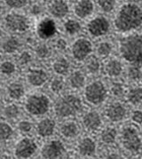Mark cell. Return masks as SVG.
Here are the masks:
<instances>
[{
  "mask_svg": "<svg viewBox=\"0 0 142 159\" xmlns=\"http://www.w3.org/2000/svg\"><path fill=\"white\" fill-rule=\"evenodd\" d=\"M95 143L90 138H85L79 145V152L82 156H92L95 153Z\"/></svg>",
  "mask_w": 142,
  "mask_h": 159,
  "instance_id": "19",
  "label": "cell"
},
{
  "mask_svg": "<svg viewBox=\"0 0 142 159\" xmlns=\"http://www.w3.org/2000/svg\"><path fill=\"white\" fill-rule=\"evenodd\" d=\"M0 70L2 71V73H4V74L11 75L15 71V66L10 61H6V62L2 63L1 67H0Z\"/></svg>",
  "mask_w": 142,
  "mask_h": 159,
  "instance_id": "33",
  "label": "cell"
},
{
  "mask_svg": "<svg viewBox=\"0 0 142 159\" xmlns=\"http://www.w3.org/2000/svg\"><path fill=\"white\" fill-rule=\"evenodd\" d=\"M63 81L60 78H55L53 81L52 82V84H51V87H52V90L54 92V93H60L62 88H63Z\"/></svg>",
  "mask_w": 142,
  "mask_h": 159,
  "instance_id": "36",
  "label": "cell"
},
{
  "mask_svg": "<svg viewBox=\"0 0 142 159\" xmlns=\"http://www.w3.org/2000/svg\"><path fill=\"white\" fill-rule=\"evenodd\" d=\"M7 27L12 31L24 32L29 29V22L25 16L18 13H10L6 16Z\"/></svg>",
  "mask_w": 142,
  "mask_h": 159,
  "instance_id": "7",
  "label": "cell"
},
{
  "mask_svg": "<svg viewBox=\"0 0 142 159\" xmlns=\"http://www.w3.org/2000/svg\"><path fill=\"white\" fill-rule=\"evenodd\" d=\"M19 114V108L16 105H9L5 109V115L8 118H14Z\"/></svg>",
  "mask_w": 142,
  "mask_h": 159,
  "instance_id": "32",
  "label": "cell"
},
{
  "mask_svg": "<svg viewBox=\"0 0 142 159\" xmlns=\"http://www.w3.org/2000/svg\"><path fill=\"white\" fill-rule=\"evenodd\" d=\"M125 108L119 103L111 104L107 109V116L111 121L117 122L122 120L125 116Z\"/></svg>",
  "mask_w": 142,
  "mask_h": 159,
  "instance_id": "13",
  "label": "cell"
},
{
  "mask_svg": "<svg viewBox=\"0 0 142 159\" xmlns=\"http://www.w3.org/2000/svg\"><path fill=\"white\" fill-rule=\"evenodd\" d=\"M19 129L22 133H29L32 129V125L29 122L22 121L19 124Z\"/></svg>",
  "mask_w": 142,
  "mask_h": 159,
  "instance_id": "40",
  "label": "cell"
},
{
  "mask_svg": "<svg viewBox=\"0 0 142 159\" xmlns=\"http://www.w3.org/2000/svg\"><path fill=\"white\" fill-rule=\"evenodd\" d=\"M100 61L95 56H91L87 61V69L91 73H95L100 70Z\"/></svg>",
  "mask_w": 142,
  "mask_h": 159,
  "instance_id": "30",
  "label": "cell"
},
{
  "mask_svg": "<svg viewBox=\"0 0 142 159\" xmlns=\"http://www.w3.org/2000/svg\"><path fill=\"white\" fill-rule=\"evenodd\" d=\"M37 144L30 139L20 140L15 148V155L19 158H28L37 150Z\"/></svg>",
  "mask_w": 142,
  "mask_h": 159,
  "instance_id": "9",
  "label": "cell"
},
{
  "mask_svg": "<svg viewBox=\"0 0 142 159\" xmlns=\"http://www.w3.org/2000/svg\"><path fill=\"white\" fill-rule=\"evenodd\" d=\"M64 151V147L60 140H52L43 148L42 156L45 159H57Z\"/></svg>",
  "mask_w": 142,
  "mask_h": 159,
  "instance_id": "11",
  "label": "cell"
},
{
  "mask_svg": "<svg viewBox=\"0 0 142 159\" xmlns=\"http://www.w3.org/2000/svg\"><path fill=\"white\" fill-rule=\"evenodd\" d=\"M29 2L26 0H8L7 1V6L12 8H20L26 6Z\"/></svg>",
  "mask_w": 142,
  "mask_h": 159,
  "instance_id": "35",
  "label": "cell"
},
{
  "mask_svg": "<svg viewBox=\"0 0 142 159\" xmlns=\"http://www.w3.org/2000/svg\"><path fill=\"white\" fill-rule=\"evenodd\" d=\"M101 124L100 117L96 112H89L84 116V125L86 129L90 131H94L100 127Z\"/></svg>",
  "mask_w": 142,
  "mask_h": 159,
  "instance_id": "16",
  "label": "cell"
},
{
  "mask_svg": "<svg viewBox=\"0 0 142 159\" xmlns=\"http://www.w3.org/2000/svg\"><path fill=\"white\" fill-rule=\"evenodd\" d=\"M32 13H34V14H38V13H40V8H39L38 6H35V7H33Z\"/></svg>",
  "mask_w": 142,
  "mask_h": 159,
  "instance_id": "44",
  "label": "cell"
},
{
  "mask_svg": "<svg viewBox=\"0 0 142 159\" xmlns=\"http://www.w3.org/2000/svg\"><path fill=\"white\" fill-rule=\"evenodd\" d=\"M111 45L109 44V43H106V42H103L101 43L100 45H99L98 47V52L102 55V56H108L111 52Z\"/></svg>",
  "mask_w": 142,
  "mask_h": 159,
  "instance_id": "34",
  "label": "cell"
},
{
  "mask_svg": "<svg viewBox=\"0 0 142 159\" xmlns=\"http://www.w3.org/2000/svg\"><path fill=\"white\" fill-rule=\"evenodd\" d=\"M111 92L114 95L120 97L123 94V87L121 84H114L111 87Z\"/></svg>",
  "mask_w": 142,
  "mask_h": 159,
  "instance_id": "38",
  "label": "cell"
},
{
  "mask_svg": "<svg viewBox=\"0 0 142 159\" xmlns=\"http://www.w3.org/2000/svg\"><path fill=\"white\" fill-rule=\"evenodd\" d=\"M53 70L58 74L66 75V74H68L69 70V62L65 59H60L57 61H55V63L53 64Z\"/></svg>",
  "mask_w": 142,
  "mask_h": 159,
  "instance_id": "24",
  "label": "cell"
},
{
  "mask_svg": "<svg viewBox=\"0 0 142 159\" xmlns=\"http://www.w3.org/2000/svg\"><path fill=\"white\" fill-rule=\"evenodd\" d=\"M85 97L87 101L98 105L103 102L107 97V90L104 84L100 81L90 84L85 89Z\"/></svg>",
  "mask_w": 142,
  "mask_h": 159,
  "instance_id": "5",
  "label": "cell"
},
{
  "mask_svg": "<svg viewBox=\"0 0 142 159\" xmlns=\"http://www.w3.org/2000/svg\"><path fill=\"white\" fill-rule=\"evenodd\" d=\"M49 99L45 95L30 96L26 102L27 110L32 115H43L48 111Z\"/></svg>",
  "mask_w": 142,
  "mask_h": 159,
  "instance_id": "4",
  "label": "cell"
},
{
  "mask_svg": "<svg viewBox=\"0 0 142 159\" xmlns=\"http://www.w3.org/2000/svg\"><path fill=\"white\" fill-rule=\"evenodd\" d=\"M37 53H38V55L39 57H47V56L49 55V53H50L49 48H48L45 45H40L39 46H38V48H37Z\"/></svg>",
  "mask_w": 142,
  "mask_h": 159,
  "instance_id": "37",
  "label": "cell"
},
{
  "mask_svg": "<svg viewBox=\"0 0 142 159\" xmlns=\"http://www.w3.org/2000/svg\"><path fill=\"white\" fill-rule=\"evenodd\" d=\"M82 108V103L77 96L67 95L60 99L55 106V112L60 117L74 116Z\"/></svg>",
  "mask_w": 142,
  "mask_h": 159,
  "instance_id": "3",
  "label": "cell"
},
{
  "mask_svg": "<svg viewBox=\"0 0 142 159\" xmlns=\"http://www.w3.org/2000/svg\"><path fill=\"white\" fill-rule=\"evenodd\" d=\"M142 99V89L141 88H136L130 91L128 93V100L132 104H139L141 102Z\"/></svg>",
  "mask_w": 142,
  "mask_h": 159,
  "instance_id": "27",
  "label": "cell"
},
{
  "mask_svg": "<svg viewBox=\"0 0 142 159\" xmlns=\"http://www.w3.org/2000/svg\"><path fill=\"white\" fill-rule=\"evenodd\" d=\"M57 47H58L59 49L63 50V49H65L67 47V42L65 41L64 39H60L57 42Z\"/></svg>",
  "mask_w": 142,
  "mask_h": 159,
  "instance_id": "43",
  "label": "cell"
},
{
  "mask_svg": "<svg viewBox=\"0 0 142 159\" xmlns=\"http://www.w3.org/2000/svg\"><path fill=\"white\" fill-rule=\"evenodd\" d=\"M28 79L32 85L40 86L45 83V81L47 80V76L44 70H31L28 75Z\"/></svg>",
  "mask_w": 142,
  "mask_h": 159,
  "instance_id": "15",
  "label": "cell"
},
{
  "mask_svg": "<svg viewBox=\"0 0 142 159\" xmlns=\"http://www.w3.org/2000/svg\"><path fill=\"white\" fill-rule=\"evenodd\" d=\"M19 41L16 38H11L4 43L3 49L7 53H12V52H14L19 48Z\"/></svg>",
  "mask_w": 142,
  "mask_h": 159,
  "instance_id": "25",
  "label": "cell"
},
{
  "mask_svg": "<svg viewBox=\"0 0 142 159\" xmlns=\"http://www.w3.org/2000/svg\"><path fill=\"white\" fill-rule=\"evenodd\" d=\"M31 61V55L28 52H23L20 56V62L21 64L29 63Z\"/></svg>",
  "mask_w": 142,
  "mask_h": 159,
  "instance_id": "41",
  "label": "cell"
},
{
  "mask_svg": "<svg viewBox=\"0 0 142 159\" xmlns=\"http://www.w3.org/2000/svg\"><path fill=\"white\" fill-rule=\"evenodd\" d=\"M142 22L140 7L135 4L124 5L116 15L115 24L120 31H130L139 28Z\"/></svg>",
  "mask_w": 142,
  "mask_h": 159,
  "instance_id": "1",
  "label": "cell"
},
{
  "mask_svg": "<svg viewBox=\"0 0 142 159\" xmlns=\"http://www.w3.org/2000/svg\"><path fill=\"white\" fill-rule=\"evenodd\" d=\"M108 159H120L119 157L117 155H110L109 157H108Z\"/></svg>",
  "mask_w": 142,
  "mask_h": 159,
  "instance_id": "45",
  "label": "cell"
},
{
  "mask_svg": "<svg viewBox=\"0 0 142 159\" xmlns=\"http://www.w3.org/2000/svg\"><path fill=\"white\" fill-rule=\"evenodd\" d=\"M141 118H142V113L138 110V111H135L133 114H132V120L138 124H140L141 123Z\"/></svg>",
  "mask_w": 142,
  "mask_h": 159,
  "instance_id": "42",
  "label": "cell"
},
{
  "mask_svg": "<svg viewBox=\"0 0 142 159\" xmlns=\"http://www.w3.org/2000/svg\"><path fill=\"white\" fill-rule=\"evenodd\" d=\"M116 138V131L114 128H107L101 134V139L105 143H113Z\"/></svg>",
  "mask_w": 142,
  "mask_h": 159,
  "instance_id": "26",
  "label": "cell"
},
{
  "mask_svg": "<svg viewBox=\"0 0 142 159\" xmlns=\"http://www.w3.org/2000/svg\"><path fill=\"white\" fill-rule=\"evenodd\" d=\"M1 154H2V149H1V148H0V157H1Z\"/></svg>",
  "mask_w": 142,
  "mask_h": 159,
  "instance_id": "46",
  "label": "cell"
},
{
  "mask_svg": "<svg viewBox=\"0 0 142 159\" xmlns=\"http://www.w3.org/2000/svg\"><path fill=\"white\" fill-rule=\"evenodd\" d=\"M13 135V129L6 123L0 124V140H8Z\"/></svg>",
  "mask_w": 142,
  "mask_h": 159,
  "instance_id": "28",
  "label": "cell"
},
{
  "mask_svg": "<svg viewBox=\"0 0 142 159\" xmlns=\"http://www.w3.org/2000/svg\"><path fill=\"white\" fill-rule=\"evenodd\" d=\"M69 83H70L71 86L74 88H80L84 85V75L79 72V71H76L74 72L71 76L69 77Z\"/></svg>",
  "mask_w": 142,
  "mask_h": 159,
  "instance_id": "23",
  "label": "cell"
},
{
  "mask_svg": "<svg viewBox=\"0 0 142 159\" xmlns=\"http://www.w3.org/2000/svg\"><path fill=\"white\" fill-rule=\"evenodd\" d=\"M93 11V4L91 1L84 0L80 1L75 7V13L78 17L84 19L85 17L89 16Z\"/></svg>",
  "mask_w": 142,
  "mask_h": 159,
  "instance_id": "14",
  "label": "cell"
},
{
  "mask_svg": "<svg viewBox=\"0 0 142 159\" xmlns=\"http://www.w3.org/2000/svg\"><path fill=\"white\" fill-rule=\"evenodd\" d=\"M109 30V23L104 17H97L92 20L88 24V30L91 35L94 37H100L107 34Z\"/></svg>",
  "mask_w": 142,
  "mask_h": 159,
  "instance_id": "10",
  "label": "cell"
},
{
  "mask_svg": "<svg viewBox=\"0 0 142 159\" xmlns=\"http://www.w3.org/2000/svg\"><path fill=\"white\" fill-rule=\"evenodd\" d=\"M50 12L54 17L62 18L69 12V7L64 1H54L50 7Z\"/></svg>",
  "mask_w": 142,
  "mask_h": 159,
  "instance_id": "18",
  "label": "cell"
},
{
  "mask_svg": "<svg viewBox=\"0 0 142 159\" xmlns=\"http://www.w3.org/2000/svg\"><path fill=\"white\" fill-rule=\"evenodd\" d=\"M23 93H24V88L20 84H11L8 87V94L13 99L18 100L23 95Z\"/></svg>",
  "mask_w": 142,
  "mask_h": 159,
  "instance_id": "21",
  "label": "cell"
},
{
  "mask_svg": "<svg viewBox=\"0 0 142 159\" xmlns=\"http://www.w3.org/2000/svg\"><path fill=\"white\" fill-rule=\"evenodd\" d=\"M55 123L52 119H44L38 125V133L42 137H47L53 134Z\"/></svg>",
  "mask_w": 142,
  "mask_h": 159,
  "instance_id": "17",
  "label": "cell"
},
{
  "mask_svg": "<svg viewBox=\"0 0 142 159\" xmlns=\"http://www.w3.org/2000/svg\"><path fill=\"white\" fill-rule=\"evenodd\" d=\"M123 67L120 61L116 60H112L106 65V72L110 76H117L121 74Z\"/></svg>",
  "mask_w": 142,
  "mask_h": 159,
  "instance_id": "20",
  "label": "cell"
},
{
  "mask_svg": "<svg viewBox=\"0 0 142 159\" xmlns=\"http://www.w3.org/2000/svg\"><path fill=\"white\" fill-rule=\"evenodd\" d=\"M91 52V45L86 39H78L72 47L73 56L78 61H83Z\"/></svg>",
  "mask_w": 142,
  "mask_h": 159,
  "instance_id": "8",
  "label": "cell"
},
{
  "mask_svg": "<svg viewBox=\"0 0 142 159\" xmlns=\"http://www.w3.org/2000/svg\"><path fill=\"white\" fill-rule=\"evenodd\" d=\"M115 1L113 0H100L98 2L99 6L101 7L104 12H111L115 7Z\"/></svg>",
  "mask_w": 142,
  "mask_h": 159,
  "instance_id": "31",
  "label": "cell"
},
{
  "mask_svg": "<svg viewBox=\"0 0 142 159\" xmlns=\"http://www.w3.org/2000/svg\"><path fill=\"white\" fill-rule=\"evenodd\" d=\"M80 29H81L80 24L78 23L77 20H69L65 23V30L70 35H74V34L78 33L80 30Z\"/></svg>",
  "mask_w": 142,
  "mask_h": 159,
  "instance_id": "29",
  "label": "cell"
},
{
  "mask_svg": "<svg viewBox=\"0 0 142 159\" xmlns=\"http://www.w3.org/2000/svg\"><path fill=\"white\" fill-rule=\"evenodd\" d=\"M57 31L55 22L50 19H45L41 23L39 24L38 28V33L39 37L43 39H47V38H52V36L55 35Z\"/></svg>",
  "mask_w": 142,
  "mask_h": 159,
  "instance_id": "12",
  "label": "cell"
},
{
  "mask_svg": "<svg viewBox=\"0 0 142 159\" xmlns=\"http://www.w3.org/2000/svg\"><path fill=\"white\" fill-rule=\"evenodd\" d=\"M123 144L126 149L132 153L140 151L141 148V140L136 129L132 127L125 128L123 133Z\"/></svg>",
  "mask_w": 142,
  "mask_h": 159,
  "instance_id": "6",
  "label": "cell"
},
{
  "mask_svg": "<svg viewBox=\"0 0 142 159\" xmlns=\"http://www.w3.org/2000/svg\"><path fill=\"white\" fill-rule=\"evenodd\" d=\"M141 37L138 34L124 38L120 42V52L129 62L140 64L141 61Z\"/></svg>",
  "mask_w": 142,
  "mask_h": 159,
  "instance_id": "2",
  "label": "cell"
},
{
  "mask_svg": "<svg viewBox=\"0 0 142 159\" xmlns=\"http://www.w3.org/2000/svg\"><path fill=\"white\" fill-rule=\"evenodd\" d=\"M1 35H2V32H1V30H0V37H1Z\"/></svg>",
  "mask_w": 142,
  "mask_h": 159,
  "instance_id": "47",
  "label": "cell"
},
{
  "mask_svg": "<svg viewBox=\"0 0 142 159\" xmlns=\"http://www.w3.org/2000/svg\"><path fill=\"white\" fill-rule=\"evenodd\" d=\"M60 132L65 137L72 138V137H74V136H76L78 134V128L75 123H68V124H66L61 127Z\"/></svg>",
  "mask_w": 142,
  "mask_h": 159,
  "instance_id": "22",
  "label": "cell"
},
{
  "mask_svg": "<svg viewBox=\"0 0 142 159\" xmlns=\"http://www.w3.org/2000/svg\"><path fill=\"white\" fill-rule=\"evenodd\" d=\"M0 13H1V7H0Z\"/></svg>",
  "mask_w": 142,
  "mask_h": 159,
  "instance_id": "48",
  "label": "cell"
},
{
  "mask_svg": "<svg viewBox=\"0 0 142 159\" xmlns=\"http://www.w3.org/2000/svg\"><path fill=\"white\" fill-rule=\"evenodd\" d=\"M129 76L132 79H140L141 76V72L140 68L138 67H131L129 70Z\"/></svg>",
  "mask_w": 142,
  "mask_h": 159,
  "instance_id": "39",
  "label": "cell"
}]
</instances>
